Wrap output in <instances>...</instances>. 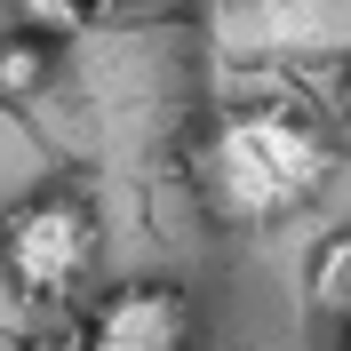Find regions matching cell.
<instances>
[{
	"mask_svg": "<svg viewBox=\"0 0 351 351\" xmlns=\"http://www.w3.org/2000/svg\"><path fill=\"white\" fill-rule=\"evenodd\" d=\"M343 351H351V328H343Z\"/></svg>",
	"mask_w": 351,
	"mask_h": 351,
	"instance_id": "30bf717a",
	"label": "cell"
},
{
	"mask_svg": "<svg viewBox=\"0 0 351 351\" xmlns=\"http://www.w3.org/2000/svg\"><path fill=\"white\" fill-rule=\"evenodd\" d=\"M72 8H88V16H104V8H128V0H72Z\"/></svg>",
	"mask_w": 351,
	"mask_h": 351,
	"instance_id": "9c48e42d",
	"label": "cell"
},
{
	"mask_svg": "<svg viewBox=\"0 0 351 351\" xmlns=\"http://www.w3.org/2000/svg\"><path fill=\"white\" fill-rule=\"evenodd\" d=\"M335 112L351 120V56H343V72H335Z\"/></svg>",
	"mask_w": 351,
	"mask_h": 351,
	"instance_id": "ba28073f",
	"label": "cell"
},
{
	"mask_svg": "<svg viewBox=\"0 0 351 351\" xmlns=\"http://www.w3.org/2000/svg\"><path fill=\"white\" fill-rule=\"evenodd\" d=\"M8 351H88V328H32L24 343H8Z\"/></svg>",
	"mask_w": 351,
	"mask_h": 351,
	"instance_id": "52a82bcc",
	"label": "cell"
},
{
	"mask_svg": "<svg viewBox=\"0 0 351 351\" xmlns=\"http://www.w3.org/2000/svg\"><path fill=\"white\" fill-rule=\"evenodd\" d=\"M48 80H56V48L8 24V32H0V104H32Z\"/></svg>",
	"mask_w": 351,
	"mask_h": 351,
	"instance_id": "5b68a950",
	"label": "cell"
},
{
	"mask_svg": "<svg viewBox=\"0 0 351 351\" xmlns=\"http://www.w3.org/2000/svg\"><path fill=\"white\" fill-rule=\"evenodd\" d=\"M304 304H311V319H343L351 328V223L319 232V247L304 256Z\"/></svg>",
	"mask_w": 351,
	"mask_h": 351,
	"instance_id": "277c9868",
	"label": "cell"
},
{
	"mask_svg": "<svg viewBox=\"0 0 351 351\" xmlns=\"http://www.w3.org/2000/svg\"><path fill=\"white\" fill-rule=\"evenodd\" d=\"M208 192H216L223 216L240 223H271L287 208H304L335 168V144L328 128H311L304 112H280V104H256V112H232L216 136H208Z\"/></svg>",
	"mask_w": 351,
	"mask_h": 351,
	"instance_id": "6da1fadb",
	"label": "cell"
},
{
	"mask_svg": "<svg viewBox=\"0 0 351 351\" xmlns=\"http://www.w3.org/2000/svg\"><path fill=\"white\" fill-rule=\"evenodd\" d=\"M80 328L88 351H192V295L176 280H128L104 287Z\"/></svg>",
	"mask_w": 351,
	"mask_h": 351,
	"instance_id": "3957f363",
	"label": "cell"
},
{
	"mask_svg": "<svg viewBox=\"0 0 351 351\" xmlns=\"http://www.w3.org/2000/svg\"><path fill=\"white\" fill-rule=\"evenodd\" d=\"M96 256H104V223H96V199L72 192V184L24 192L0 216V271L24 304H64L96 271Z\"/></svg>",
	"mask_w": 351,
	"mask_h": 351,
	"instance_id": "7a4b0ae2",
	"label": "cell"
},
{
	"mask_svg": "<svg viewBox=\"0 0 351 351\" xmlns=\"http://www.w3.org/2000/svg\"><path fill=\"white\" fill-rule=\"evenodd\" d=\"M16 32H32V40H72V32H88V8H72V0H16Z\"/></svg>",
	"mask_w": 351,
	"mask_h": 351,
	"instance_id": "8992f818",
	"label": "cell"
}]
</instances>
